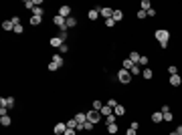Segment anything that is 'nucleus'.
I'll use <instances>...</instances> for the list:
<instances>
[{
  "label": "nucleus",
  "mask_w": 182,
  "mask_h": 135,
  "mask_svg": "<svg viewBox=\"0 0 182 135\" xmlns=\"http://www.w3.org/2000/svg\"><path fill=\"white\" fill-rule=\"evenodd\" d=\"M2 28H4V30H14L12 20H4V22H2Z\"/></svg>",
  "instance_id": "20"
},
{
  "label": "nucleus",
  "mask_w": 182,
  "mask_h": 135,
  "mask_svg": "<svg viewBox=\"0 0 182 135\" xmlns=\"http://www.w3.org/2000/svg\"><path fill=\"white\" fill-rule=\"evenodd\" d=\"M75 131H77V129H69V127H67V131H65V133H63V135H77V133H75Z\"/></svg>",
  "instance_id": "44"
},
{
  "label": "nucleus",
  "mask_w": 182,
  "mask_h": 135,
  "mask_svg": "<svg viewBox=\"0 0 182 135\" xmlns=\"http://www.w3.org/2000/svg\"><path fill=\"white\" fill-rule=\"evenodd\" d=\"M91 109H95V111H101V109H103V103H101V101H93V107H91Z\"/></svg>",
  "instance_id": "27"
},
{
  "label": "nucleus",
  "mask_w": 182,
  "mask_h": 135,
  "mask_svg": "<svg viewBox=\"0 0 182 135\" xmlns=\"http://www.w3.org/2000/svg\"><path fill=\"white\" fill-rule=\"evenodd\" d=\"M6 111H8V107H4V105H0V117H4V115H6Z\"/></svg>",
  "instance_id": "42"
},
{
  "label": "nucleus",
  "mask_w": 182,
  "mask_h": 135,
  "mask_svg": "<svg viewBox=\"0 0 182 135\" xmlns=\"http://www.w3.org/2000/svg\"><path fill=\"white\" fill-rule=\"evenodd\" d=\"M115 119H117L115 115H107V117H105V123H107V125H113V123H115Z\"/></svg>",
  "instance_id": "28"
},
{
  "label": "nucleus",
  "mask_w": 182,
  "mask_h": 135,
  "mask_svg": "<svg viewBox=\"0 0 182 135\" xmlns=\"http://www.w3.org/2000/svg\"><path fill=\"white\" fill-rule=\"evenodd\" d=\"M168 73H170V77H172V75H178V69H176V65H170V67H168Z\"/></svg>",
  "instance_id": "33"
},
{
  "label": "nucleus",
  "mask_w": 182,
  "mask_h": 135,
  "mask_svg": "<svg viewBox=\"0 0 182 135\" xmlns=\"http://www.w3.org/2000/svg\"><path fill=\"white\" fill-rule=\"evenodd\" d=\"M105 105H109V107H111V109H113V107H117V105H119V103H117V101H115V99H109V101H107V103H105Z\"/></svg>",
  "instance_id": "36"
},
{
  "label": "nucleus",
  "mask_w": 182,
  "mask_h": 135,
  "mask_svg": "<svg viewBox=\"0 0 182 135\" xmlns=\"http://www.w3.org/2000/svg\"><path fill=\"white\" fill-rule=\"evenodd\" d=\"M113 24H115V20H113V18H107V20H105V26H109V28H111Z\"/></svg>",
  "instance_id": "39"
},
{
  "label": "nucleus",
  "mask_w": 182,
  "mask_h": 135,
  "mask_svg": "<svg viewBox=\"0 0 182 135\" xmlns=\"http://www.w3.org/2000/svg\"><path fill=\"white\" fill-rule=\"evenodd\" d=\"M14 32H16V34H22V32H24L22 24H16V26H14Z\"/></svg>",
  "instance_id": "35"
},
{
  "label": "nucleus",
  "mask_w": 182,
  "mask_h": 135,
  "mask_svg": "<svg viewBox=\"0 0 182 135\" xmlns=\"http://www.w3.org/2000/svg\"><path fill=\"white\" fill-rule=\"evenodd\" d=\"M160 111H162V115H164V113H168V111H170V107H168V105H164V107H162Z\"/></svg>",
  "instance_id": "46"
},
{
  "label": "nucleus",
  "mask_w": 182,
  "mask_h": 135,
  "mask_svg": "<svg viewBox=\"0 0 182 135\" xmlns=\"http://www.w3.org/2000/svg\"><path fill=\"white\" fill-rule=\"evenodd\" d=\"M53 22H55L61 30H65V28H67V18H63V16H59V14H55V16H53Z\"/></svg>",
  "instance_id": "4"
},
{
  "label": "nucleus",
  "mask_w": 182,
  "mask_h": 135,
  "mask_svg": "<svg viewBox=\"0 0 182 135\" xmlns=\"http://www.w3.org/2000/svg\"><path fill=\"white\" fill-rule=\"evenodd\" d=\"M65 131H67V123H57L55 125V133L57 135H63Z\"/></svg>",
  "instance_id": "10"
},
{
  "label": "nucleus",
  "mask_w": 182,
  "mask_h": 135,
  "mask_svg": "<svg viewBox=\"0 0 182 135\" xmlns=\"http://www.w3.org/2000/svg\"><path fill=\"white\" fill-rule=\"evenodd\" d=\"M0 105H4V107L12 109V107H14V97H6V99L2 97V99H0Z\"/></svg>",
  "instance_id": "7"
},
{
  "label": "nucleus",
  "mask_w": 182,
  "mask_h": 135,
  "mask_svg": "<svg viewBox=\"0 0 182 135\" xmlns=\"http://www.w3.org/2000/svg\"><path fill=\"white\" fill-rule=\"evenodd\" d=\"M10 20H12V24H14V26H16V24H20V18H18V16H12Z\"/></svg>",
  "instance_id": "43"
},
{
  "label": "nucleus",
  "mask_w": 182,
  "mask_h": 135,
  "mask_svg": "<svg viewBox=\"0 0 182 135\" xmlns=\"http://www.w3.org/2000/svg\"><path fill=\"white\" fill-rule=\"evenodd\" d=\"M0 125H2V127H8V125H10V117H8V115L0 117Z\"/></svg>",
  "instance_id": "22"
},
{
  "label": "nucleus",
  "mask_w": 182,
  "mask_h": 135,
  "mask_svg": "<svg viewBox=\"0 0 182 135\" xmlns=\"http://www.w3.org/2000/svg\"><path fill=\"white\" fill-rule=\"evenodd\" d=\"M140 56H142L140 52H130V56H128V59H130L134 65H138V63H140Z\"/></svg>",
  "instance_id": "17"
},
{
  "label": "nucleus",
  "mask_w": 182,
  "mask_h": 135,
  "mask_svg": "<svg viewBox=\"0 0 182 135\" xmlns=\"http://www.w3.org/2000/svg\"><path fill=\"white\" fill-rule=\"evenodd\" d=\"M95 8H97V10H99V14H101V16H103V18H105V20H107V18H111V16H113V10H111V8H105V6H95Z\"/></svg>",
  "instance_id": "5"
},
{
  "label": "nucleus",
  "mask_w": 182,
  "mask_h": 135,
  "mask_svg": "<svg viewBox=\"0 0 182 135\" xmlns=\"http://www.w3.org/2000/svg\"><path fill=\"white\" fill-rule=\"evenodd\" d=\"M73 26H77V18L69 16V18H67V28H73Z\"/></svg>",
  "instance_id": "21"
},
{
  "label": "nucleus",
  "mask_w": 182,
  "mask_h": 135,
  "mask_svg": "<svg viewBox=\"0 0 182 135\" xmlns=\"http://www.w3.org/2000/svg\"><path fill=\"white\" fill-rule=\"evenodd\" d=\"M174 117H172V111H168V113H164V121H172Z\"/></svg>",
  "instance_id": "37"
},
{
  "label": "nucleus",
  "mask_w": 182,
  "mask_h": 135,
  "mask_svg": "<svg viewBox=\"0 0 182 135\" xmlns=\"http://www.w3.org/2000/svg\"><path fill=\"white\" fill-rule=\"evenodd\" d=\"M59 37H61L63 41H67V37H69V34H67V28H65V30H61V32H59Z\"/></svg>",
  "instance_id": "40"
},
{
  "label": "nucleus",
  "mask_w": 182,
  "mask_h": 135,
  "mask_svg": "<svg viewBox=\"0 0 182 135\" xmlns=\"http://www.w3.org/2000/svg\"><path fill=\"white\" fill-rule=\"evenodd\" d=\"M43 14H45V8L43 6H35L33 8V16H41L43 18Z\"/></svg>",
  "instance_id": "13"
},
{
  "label": "nucleus",
  "mask_w": 182,
  "mask_h": 135,
  "mask_svg": "<svg viewBox=\"0 0 182 135\" xmlns=\"http://www.w3.org/2000/svg\"><path fill=\"white\" fill-rule=\"evenodd\" d=\"M111 18H113L115 22H119V20L124 18V12H122V10H113V16H111Z\"/></svg>",
  "instance_id": "19"
},
{
  "label": "nucleus",
  "mask_w": 182,
  "mask_h": 135,
  "mask_svg": "<svg viewBox=\"0 0 182 135\" xmlns=\"http://www.w3.org/2000/svg\"><path fill=\"white\" fill-rule=\"evenodd\" d=\"M170 135H178V133H176V131H172V133H170Z\"/></svg>",
  "instance_id": "50"
},
{
  "label": "nucleus",
  "mask_w": 182,
  "mask_h": 135,
  "mask_svg": "<svg viewBox=\"0 0 182 135\" xmlns=\"http://www.w3.org/2000/svg\"><path fill=\"white\" fill-rule=\"evenodd\" d=\"M67 127H69V129H77V127H79V123H77V121H75V117H73V119H69V121H67Z\"/></svg>",
  "instance_id": "23"
},
{
  "label": "nucleus",
  "mask_w": 182,
  "mask_h": 135,
  "mask_svg": "<svg viewBox=\"0 0 182 135\" xmlns=\"http://www.w3.org/2000/svg\"><path fill=\"white\" fill-rule=\"evenodd\" d=\"M160 121H164V115H162V111H156V113H152V123H160Z\"/></svg>",
  "instance_id": "11"
},
{
  "label": "nucleus",
  "mask_w": 182,
  "mask_h": 135,
  "mask_svg": "<svg viewBox=\"0 0 182 135\" xmlns=\"http://www.w3.org/2000/svg\"><path fill=\"white\" fill-rule=\"evenodd\" d=\"M126 135H136V129H132V127H130V129H128V133Z\"/></svg>",
  "instance_id": "48"
},
{
  "label": "nucleus",
  "mask_w": 182,
  "mask_h": 135,
  "mask_svg": "<svg viewBox=\"0 0 182 135\" xmlns=\"http://www.w3.org/2000/svg\"><path fill=\"white\" fill-rule=\"evenodd\" d=\"M130 73H132V75L136 77V75H140V73H142V67H140V65H134V67L130 69Z\"/></svg>",
  "instance_id": "24"
},
{
  "label": "nucleus",
  "mask_w": 182,
  "mask_h": 135,
  "mask_svg": "<svg viewBox=\"0 0 182 135\" xmlns=\"http://www.w3.org/2000/svg\"><path fill=\"white\" fill-rule=\"evenodd\" d=\"M140 6H142V10H146V12H148L150 8H152V4H150V0H142V4H140Z\"/></svg>",
  "instance_id": "25"
},
{
  "label": "nucleus",
  "mask_w": 182,
  "mask_h": 135,
  "mask_svg": "<svg viewBox=\"0 0 182 135\" xmlns=\"http://www.w3.org/2000/svg\"><path fill=\"white\" fill-rule=\"evenodd\" d=\"M59 50H61V54H65V52L69 50V46H67V45H63V46H61V48H59Z\"/></svg>",
  "instance_id": "45"
},
{
  "label": "nucleus",
  "mask_w": 182,
  "mask_h": 135,
  "mask_svg": "<svg viewBox=\"0 0 182 135\" xmlns=\"http://www.w3.org/2000/svg\"><path fill=\"white\" fill-rule=\"evenodd\" d=\"M41 22H43V18H41V16H33V18H31V24H33V26H39Z\"/></svg>",
  "instance_id": "26"
},
{
  "label": "nucleus",
  "mask_w": 182,
  "mask_h": 135,
  "mask_svg": "<svg viewBox=\"0 0 182 135\" xmlns=\"http://www.w3.org/2000/svg\"><path fill=\"white\" fill-rule=\"evenodd\" d=\"M53 63L61 69V67H63V54H53Z\"/></svg>",
  "instance_id": "14"
},
{
  "label": "nucleus",
  "mask_w": 182,
  "mask_h": 135,
  "mask_svg": "<svg viewBox=\"0 0 182 135\" xmlns=\"http://www.w3.org/2000/svg\"><path fill=\"white\" fill-rule=\"evenodd\" d=\"M138 18H140V20H144V18H148V12L140 8V10H138Z\"/></svg>",
  "instance_id": "30"
},
{
  "label": "nucleus",
  "mask_w": 182,
  "mask_h": 135,
  "mask_svg": "<svg viewBox=\"0 0 182 135\" xmlns=\"http://www.w3.org/2000/svg\"><path fill=\"white\" fill-rule=\"evenodd\" d=\"M49 43H51V46H53V48H55V46H57V48H61V46L65 45V41H63V39H61L59 34H57V37H53V39H51Z\"/></svg>",
  "instance_id": "6"
},
{
  "label": "nucleus",
  "mask_w": 182,
  "mask_h": 135,
  "mask_svg": "<svg viewBox=\"0 0 182 135\" xmlns=\"http://www.w3.org/2000/svg\"><path fill=\"white\" fill-rule=\"evenodd\" d=\"M142 77H144V79H148V81H150V79H152V77H154V73H152V71H150V69H148V67H146V69H142Z\"/></svg>",
  "instance_id": "18"
},
{
  "label": "nucleus",
  "mask_w": 182,
  "mask_h": 135,
  "mask_svg": "<svg viewBox=\"0 0 182 135\" xmlns=\"http://www.w3.org/2000/svg\"><path fill=\"white\" fill-rule=\"evenodd\" d=\"M87 121H91L93 125H95V123H99V121H101V113H99V111H95V109L87 111Z\"/></svg>",
  "instance_id": "3"
},
{
  "label": "nucleus",
  "mask_w": 182,
  "mask_h": 135,
  "mask_svg": "<svg viewBox=\"0 0 182 135\" xmlns=\"http://www.w3.org/2000/svg\"><path fill=\"white\" fill-rule=\"evenodd\" d=\"M59 16L69 18V16H71V6H61V8H59Z\"/></svg>",
  "instance_id": "8"
},
{
  "label": "nucleus",
  "mask_w": 182,
  "mask_h": 135,
  "mask_svg": "<svg viewBox=\"0 0 182 135\" xmlns=\"http://www.w3.org/2000/svg\"><path fill=\"white\" fill-rule=\"evenodd\" d=\"M176 133H178V135H182V125H178V127H176Z\"/></svg>",
  "instance_id": "49"
},
{
  "label": "nucleus",
  "mask_w": 182,
  "mask_h": 135,
  "mask_svg": "<svg viewBox=\"0 0 182 135\" xmlns=\"http://www.w3.org/2000/svg\"><path fill=\"white\" fill-rule=\"evenodd\" d=\"M107 133H117V125H115V123H113V125H107Z\"/></svg>",
  "instance_id": "34"
},
{
  "label": "nucleus",
  "mask_w": 182,
  "mask_h": 135,
  "mask_svg": "<svg viewBox=\"0 0 182 135\" xmlns=\"http://www.w3.org/2000/svg\"><path fill=\"white\" fill-rule=\"evenodd\" d=\"M22 4H24V6H26V8H31V10H33V8H35V6H37V4H35V0H24V2H22Z\"/></svg>",
  "instance_id": "29"
},
{
  "label": "nucleus",
  "mask_w": 182,
  "mask_h": 135,
  "mask_svg": "<svg viewBox=\"0 0 182 135\" xmlns=\"http://www.w3.org/2000/svg\"><path fill=\"white\" fill-rule=\"evenodd\" d=\"M154 37L158 39V43H160V46H162V48H166V46H168V39H170V32H168V30L160 28V30H156V32H154Z\"/></svg>",
  "instance_id": "1"
},
{
  "label": "nucleus",
  "mask_w": 182,
  "mask_h": 135,
  "mask_svg": "<svg viewBox=\"0 0 182 135\" xmlns=\"http://www.w3.org/2000/svg\"><path fill=\"white\" fill-rule=\"evenodd\" d=\"M49 71H59V67H57V65L51 61V63H49Z\"/></svg>",
  "instance_id": "41"
},
{
  "label": "nucleus",
  "mask_w": 182,
  "mask_h": 135,
  "mask_svg": "<svg viewBox=\"0 0 182 135\" xmlns=\"http://www.w3.org/2000/svg\"><path fill=\"white\" fill-rule=\"evenodd\" d=\"M99 113H101V115H103V117H107V115H113V109H111V107H109V105H103V109H101V111H99Z\"/></svg>",
  "instance_id": "15"
},
{
  "label": "nucleus",
  "mask_w": 182,
  "mask_h": 135,
  "mask_svg": "<svg viewBox=\"0 0 182 135\" xmlns=\"http://www.w3.org/2000/svg\"><path fill=\"white\" fill-rule=\"evenodd\" d=\"M83 129H87V131H91V129H93V123H91V121H85V125H83Z\"/></svg>",
  "instance_id": "38"
},
{
  "label": "nucleus",
  "mask_w": 182,
  "mask_h": 135,
  "mask_svg": "<svg viewBox=\"0 0 182 135\" xmlns=\"http://www.w3.org/2000/svg\"><path fill=\"white\" fill-rule=\"evenodd\" d=\"M117 79H119V83L128 85V83L132 81V73H130V71H126V69H122V71H117Z\"/></svg>",
  "instance_id": "2"
},
{
  "label": "nucleus",
  "mask_w": 182,
  "mask_h": 135,
  "mask_svg": "<svg viewBox=\"0 0 182 135\" xmlns=\"http://www.w3.org/2000/svg\"><path fill=\"white\" fill-rule=\"evenodd\" d=\"M87 18H89V20H97V18H99V10H97V8H91Z\"/></svg>",
  "instance_id": "12"
},
{
  "label": "nucleus",
  "mask_w": 182,
  "mask_h": 135,
  "mask_svg": "<svg viewBox=\"0 0 182 135\" xmlns=\"http://www.w3.org/2000/svg\"><path fill=\"white\" fill-rule=\"evenodd\" d=\"M130 127H132V129H136V131H138V127H140V123H138V121H134V123H132Z\"/></svg>",
  "instance_id": "47"
},
{
  "label": "nucleus",
  "mask_w": 182,
  "mask_h": 135,
  "mask_svg": "<svg viewBox=\"0 0 182 135\" xmlns=\"http://www.w3.org/2000/svg\"><path fill=\"white\" fill-rule=\"evenodd\" d=\"M180 83H182L180 75H172V77H170V85H174V87H178Z\"/></svg>",
  "instance_id": "16"
},
{
  "label": "nucleus",
  "mask_w": 182,
  "mask_h": 135,
  "mask_svg": "<svg viewBox=\"0 0 182 135\" xmlns=\"http://www.w3.org/2000/svg\"><path fill=\"white\" fill-rule=\"evenodd\" d=\"M138 65H140V67H146V65H148V56H146V54H142V56H140V63H138Z\"/></svg>",
  "instance_id": "31"
},
{
  "label": "nucleus",
  "mask_w": 182,
  "mask_h": 135,
  "mask_svg": "<svg viewBox=\"0 0 182 135\" xmlns=\"http://www.w3.org/2000/svg\"><path fill=\"white\" fill-rule=\"evenodd\" d=\"M113 115H115V117H122V115H126V107L119 103L117 107H113Z\"/></svg>",
  "instance_id": "9"
},
{
  "label": "nucleus",
  "mask_w": 182,
  "mask_h": 135,
  "mask_svg": "<svg viewBox=\"0 0 182 135\" xmlns=\"http://www.w3.org/2000/svg\"><path fill=\"white\" fill-rule=\"evenodd\" d=\"M132 67H134V63H132L130 59H126V61H124V69H126V71H130Z\"/></svg>",
  "instance_id": "32"
}]
</instances>
